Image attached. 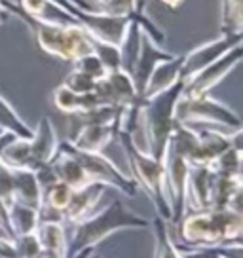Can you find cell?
<instances>
[{"mask_svg": "<svg viewBox=\"0 0 243 258\" xmlns=\"http://www.w3.org/2000/svg\"><path fill=\"white\" fill-rule=\"evenodd\" d=\"M167 228L180 252L241 245L243 215L230 207L190 211L177 224L167 222Z\"/></svg>", "mask_w": 243, "mask_h": 258, "instance_id": "1", "label": "cell"}, {"mask_svg": "<svg viewBox=\"0 0 243 258\" xmlns=\"http://www.w3.org/2000/svg\"><path fill=\"white\" fill-rule=\"evenodd\" d=\"M0 6L8 12V16L17 17L21 23L33 32L38 48L51 57L63 61H78L80 57L93 53L91 36L78 25H51L36 17L25 14L12 0H0Z\"/></svg>", "mask_w": 243, "mask_h": 258, "instance_id": "2", "label": "cell"}, {"mask_svg": "<svg viewBox=\"0 0 243 258\" xmlns=\"http://www.w3.org/2000/svg\"><path fill=\"white\" fill-rule=\"evenodd\" d=\"M71 228L69 234V250L67 256L74 254L76 250L84 247H95L103 243L106 237H110L116 232L124 230H150V220L133 213L130 207H126L120 200H114L105 209L89 215L86 220H82Z\"/></svg>", "mask_w": 243, "mask_h": 258, "instance_id": "3", "label": "cell"}, {"mask_svg": "<svg viewBox=\"0 0 243 258\" xmlns=\"http://www.w3.org/2000/svg\"><path fill=\"white\" fill-rule=\"evenodd\" d=\"M180 95H183V82H178L173 88L165 89L150 99H139L135 133L141 131L143 135L141 148L158 160L163 158L169 143L171 131L175 125V106Z\"/></svg>", "mask_w": 243, "mask_h": 258, "instance_id": "4", "label": "cell"}, {"mask_svg": "<svg viewBox=\"0 0 243 258\" xmlns=\"http://www.w3.org/2000/svg\"><path fill=\"white\" fill-rule=\"evenodd\" d=\"M116 139L120 141L122 148L126 152V158L130 161L131 167V178L135 180V184L141 192L146 194V198L154 205L156 217L163 218L165 222H171V203L165 188V171H163L162 160H158L154 156L146 154L143 148H139L130 133L118 131Z\"/></svg>", "mask_w": 243, "mask_h": 258, "instance_id": "5", "label": "cell"}, {"mask_svg": "<svg viewBox=\"0 0 243 258\" xmlns=\"http://www.w3.org/2000/svg\"><path fill=\"white\" fill-rule=\"evenodd\" d=\"M175 120L190 125H209L224 129L228 133L241 131V120L234 108L220 103L219 99L207 95L185 97L180 95L175 106Z\"/></svg>", "mask_w": 243, "mask_h": 258, "instance_id": "6", "label": "cell"}, {"mask_svg": "<svg viewBox=\"0 0 243 258\" xmlns=\"http://www.w3.org/2000/svg\"><path fill=\"white\" fill-rule=\"evenodd\" d=\"M59 150L78 161L91 182H99L106 188H112L116 192L124 194L126 198L137 196L139 188L135 180L130 175L122 173L120 167L112 160H108L103 152H84V150L74 148L71 141H59Z\"/></svg>", "mask_w": 243, "mask_h": 258, "instance_id": "7", "label": "cell"}, {"mask_svg": "<svg viewBox=\"0 0 243 258\" xmlns=\"http://www.w3.org/2000/svg\"><path fill=\"white\" fill-rule=\"evenodd\" d=\"M57 4L73 17L93 40L106 42L120 48L131 27V16H110L103 10H80L71 2L57 0Z\"/></svg>", "mask_w": 243, "mask_h": 258, "instance_id": "8", "label": "cell"}, {"mask_svg": "<svg viewBox=\"0 0 243 258\" xmlns=\"http://www.w3.org/2000/svg\"><path fill=\"white\" fill-rule=\"evenodd\" d=\"M162 163L163 171H165V188H167L171 213H173L171 224H177V222H180V218L187 215V186L190 163L187 158L178 156L169 148H165Z\"/></svg>", "mask_w": 243, "mask_h": 258, "instance_id": "9", "label": "cell"}, {"mask_svg": "<svg viewBox=\"0 0 243 258\" xmlns=\"http://www.w3.org/2000/svg\"><path fill=\"white\" fill-rule=\"evenodd\" d=\"M243 55L241 46H235L228 53L217 59L215 63H211L209 67H205L203 71L194 74L190 80L183 82V95L185 97H200L207 95L215 86H219L220 82L226 78L228 74L234 71L239 64Z\"/></svg>", "mask_w": 243, "mask_h": 258, "instance_id": "10", "label": "cell"}, {"mask_svg": "<svg viewBox=\"0 0 243 258\" xmlns=\"http://www.w3.org/2000/svg\"><path fill=\"white\" fill-rule=\"evenodd\" d=\"M243 34H235V36H226L220 34L219 38L209 40L194 48L192 51H188L183 55V64H180V82L190 80L194 74L203 71L205 67H209L211 63H215L217 59L228 53L235 46H241Z\"/></svg>", "mask_w": 243, "mask_h": 258, "instance_id": "11", "label": "cell"}, {"mask_svg": "<svg viewBox=\"0 0 243 258\" xmlns=\"http://www.w3.org/2000/svg\"><path fill=\"white\" fill-rule=\"evenodd\" d=\"M93 95L101 106H114V108H128L139 101L131 76L124 69L108 71L97 80Z\"/></svg>", "mask_w": 243, "mask_h": 258, "instance_id": "12", "label": "cell"}, {"mask_svg": "<svg viewBox=\"0 0 243 258\" xmlns=\"http://www.w3.org/2000/svg\"><path fill=\"white\" fill-rule=\"evenodd\" d=\"M29 146V169L36 171L42 165H48L55 158L59 148V137H57L55 125L51 118L44 116L40 118L38 125L34 127L33 137L27 141Z\"/></svg>", "mask_w": 243, "mask_h": 258, "instance_id": "13", "label": "cell"}, {"mask_svg": "<svg viewBox=\"0 0 243 258\" xmlns=\"http://www.w3.org/2000/svg\"><path fill=\"white\" fill-rule=\"evenodd\" d=\"M171 57H173V53H169L165 48L156 46L154 42L150 40L148 36L143 34V38H141V46H139L137 59H135L133 69H131V73H130L139 99H141V95H143L146 82H148V78H150V74H152L156 64L165 61V59H171Z\"/></svg>", "mask_w": 243, "mask_h": 258, "instance_id": "14", "label": "cell"}, {"mask_svg": "<svg viewBox=\"0 0 243 258\" xmlns=\"http://www.w3.org/2000/svg\"><path fill=\"white\" fill-rule=\"evenodd\" d=\"M105 192L106 186L99 184V182H91V184L84 186L80 190H74L71 203H69V207H67L63 217H61V222H65L67 226H74L82 222V220H86L89 215L95 213Z\"/></svg>", "mask_w": 243, "mask_h": 258, "instance_id": "15", "label": "cell"}, {"mask_svg": "<svg viewBox=\"0 0 243 258\" xmlns=\"http://www.w3.org/2000/svg\"><path fill=\"white\" fill-rule=\"evenodd\" d=\"M120 131V118L114 123H84L71 145L84 152H103Z\"/></svg>", "mask_w": 243, "mask_h": 258, "instance_id": "16", "label": "cell"}, {"mask_svg": "<svg viewBox=\"0 0 243 258\" xmlns=\"http://www.w3.org/2000/svg\"><path fill=\"white\" fill-rule=\"evenodd\" d=\"M213 169L209 165H190L187 186V213L211 209Z\"/></svg>", "mask_w": 243, "mask_h": 258, "instance_id": "17", "label": "cell"}, {"mask_svg": "<svg viewBox=\"0 0 243 258\" xmlns=\"http://www.w3.org/2000/svg\"><path fill=\"white\" fill-rule=\"evenodd\" d=\"M36 239L40 243L42 254L53 258H67L69 250V228L61 220H40L36 226Z\"/></svg>", "mask_w": 243, "mask_h": 258, "instance_id": "18", "label": "cell"}, {"mask_svg": "<svg viewBox=\"0 0 243 258\" xmlns=\"http://www.w3.org/2000/svg\"><path fill=\"white\" fill-rule=\"evenodd\" d=\"M241 177H228L213 171L211 182V209L241 211Z\"/></svg>", "mask_w": 243, "mask_h": 258, "instance_id": "19", "label": "cell"}, {"mask_svg": "<svg viewBox=\"0 0 243 258\" xmlns=\"http://www.w3.org/2000/svg\"><path fill=\"white\" fill-rule=\"evenodd\" d=\"M180 64H183V55H173L171 59H165L156 64L150 78L146 82L141 99H150V97L158 95L178 84L180 82Z\"/></svg>", "mask_w": 243, "mask_h": 258, "instance_id": "20", "label": "cell"}, {"mask_svg": "<svg viewBox=\"0 0 243 258\" xmlns=\"http://www.w3.org/2000/svg\"><path fill=\"white\" fill-rule=\"evenodd\" d=\"M12 177H14V202L42 209V186L36 178V173L31 169H14L12 167Z\"/></svg>", "mask_w": 243, "mask_h": 258, "instance_id": "21", "label": "cell"}, {"mask_svg": "<svg viewBox=\"0 0 243 258\" xmlns=\"http://www.w3.org/2000/svg\"><path fill=\"white\" fill-rule=\"evenodd\" d=\"M51 101H53L57 110H61L65 114H74V116H82V114L101 106L97 103L95 95H93V91L91 93H74L69 88H65L63 84L53 89Z\"/></svg>", "mask_w": 243, "mask_h": 258, "instance_id": "22", "label": "cell"}, {"mask_svg": "<svg viewBox=\"0 0 243 258\" xmlns=\"http://www.w3.org/2000/svg\"><path fill=\"white\" fill-rule=\"evenodd\" d=\"M49 165H51V169L55 173L57 180L59 182H65L73 190H80L84 186L91 184V180L88 178L86 171L82 169L80 163L74 160V158H71L69 154L61 152L59 148H57L55 158L49 161Z\"/></svg>", "mask_w": 243, "mask_h": 258, "instance_id": "23", "label": "cell"}, {"mask_svg": "<svg viewBox=\"0 0 243 258\" xmlns=\"http://www.w3.org/2000/svg\"><path fill=\"white\" fill-rule=\"evenodd\" d=\"M8 217L12 234L14 237H19V235H29L36 232V226L40 222V211L12 202L8 205Z\"/></svg>", "mask_w": 243, "mask_h": 258, "instance_id": "24", "label": "cell"}, {"mask_svg": "<svg viewBox=\"0 0 243 258\" xmlns=\"http://www.w3.org/2000/svg\"><path fill=\"white\" fill-rule=\"evenodd\" d=\"M74 190L71 186H67L65 182H53V184L46 186L42 190V209L40 213H55L57 218L61 220L65 209L71 203V198H73Z\"/></svg>", "mask_w": 243, "mask_h": 258, "instance_id": "25", "label": "cell"}, {"mask_svg": "<svg viewBox=\"0 0 243 258\" xmlns=\"http://www.w3.org/2000/svg\"><path fill=\"white\" fill-rule=\"evenodd\" d=\"M0 131L10 133L16 139H31L34 129L16 112V108L10 105L6 97L0 95Z\"/></svg>", "mask_w": 243, "mask_h": 258, "instance_id": "26", "label": "cell"}, {"mask_svg": "<svg viewBox=\"0 0 243 258\" xmlns=\"http://www.w3.org/2000/svg\"><path fill=\"white\" fill-rule=\"evenodd\" d=\"M150 230L154 234V258H183V252L171 239L169 228L163 218L156 217L150 220Z\"/></svg>", "mask_w": 243, "mask_h": 258, "instance_id": "27", "label": "cell"}, {"mask_svg": "<svg viewBox=\"0 0 243 258\" xmlns=\"http://www.w3.org/2000/svg\"><path fill=\"white\" fill-rule=\"evenodd\" d=\"M220 34H243V0L220 2Z\"/></svg>", "mask_w": 243, "mask_h": 258, "instance_id": "28", "label": "cell"}, {"mask_svg": "<svg viewBox=\"0 0 243 258\" xmlns=\"http://www.w3.org/2000/svg\"><path fill=\"white\" fill-rule=\"evenodd\" d=\"M219 175L241 177V145H232L209 165Z\"/></svg>", "mask_w": 243, "mask_h": 258, "instance_id": "29", "label": "cell"}, {"mask_svg": "<svg viewBox=\"0 0 243 258\" xmlns=\"http://www.w3.org/2000/svg\"><path fill=\"white\" fill-rule=\"evenodd\" d=\"M93 42V53L99 57V61L105 64L106 71H116L122 69V51L118 46L106 44V42H97L91 38Z\"/></svg>", "mask_w": 243, "mask_h": 258, "instance_id": "30", "label": "cell"}, {"mask_svg": "<svg viewBox=\"0 0 243 258\" xmlns=\"http://www.w3.org/2000/svg\"><path fill=\"white\" fill-rule=\"evenodd\" d=\"M74 69L84 74H88V76H91L95 82L101 80V78L108 73L105 69V64L99 61V57L95 55V53H88V55L80 57L78 61H74Z\"/></svg>", "mask_w": 243, "mask_h": 258, "instance_id": "31", "label": "cell"}, {"mask_svg": "<svg viewBox=\"0 0 243 258\" xmlns=\"http://www.w3.org/2000/svg\"><path fill=\"white\" fill-rule=\"evenodd\" d=\"M95 84H97V82L93 80L91 76L80 73V71H76V69L71 71L69 76L63 80V86L69 88L71 91H74V93H91V91L95 89Z\"/></svg>", "mask_w": 243, "mask_h": 258, "instance_id": "32", "label": "cell"}, {"mask_svg": "<svg viewBox=\"0 0 243 258\" xmlns=\"http://www.w3.org/2000/svg\"><path fill=\"white\" fill-rule=\"evenodd\" d=\"M0 200L10 205L14 202V177H12V167L0 161Z\"/></svg>", "mask_w": 243, "mask_h": 258, "instance_id": "33", "label": "cell"}, {"mask_svg": "<svg viewBox=\"0 0 243 258\" xmlns=\"http://www.w3.org/2000/svg\"><path fill=\"white\" fill-rule=\"evenodd\" d=\"M137 2L139 0H108L101 10L110 16H130L137 8Z\"/></svg>", "mask_w": 243, "mask_h": 258, "instance_id": "34", "label": "cell"}, {"mask_svg": "<svg viewBox=\"0 0 243 258\" xmlns=\"http://www.w3.org/2000/svg\"><path fill=\"white\" fill-rule=\"evenodd\" d=\"M0 235L14 239L12 234V226H10V217H8V205L0 200Z\"/></svg>", "mask_w": 243, "mask_h": 258, "instance_id": "35", "label": "cell"}, {"mask_svg": "<svg viewBox=\"0 0 243 258\" xmlns=\"http://www.w3.org/2000/svg\"><path fill=\"white\" fill-rule=\"evenodd\" d=\"M93 254H95V247H84L67 258H93Z\"/></svg>", "mask_w": 243, "mask_h": 258, "instance_id": "36", "label": "cell"}, {"mask_svg": "<svg viewBox=\"0 0 243 258\" xmlns=\"http://www.w3.org/2000/svg\"><path fill=\"white\" fill-rule=\"evenodd\" d=\"M65 2H71V4H74L76 8H80V10H99V8H95L93 4H89L88 0H65Z\"/></svg>", "mask_w": 243, "mask_h": 258, "instance_id": "37", "label": "cell"}, {"mask_svg": "<svg viewBox=\"0 0 243 258\" xmlns=\"http://www.w3.org/2000/svg\"><path fill=\"white\" fill-rule=\"evenodd\" d=\"M12 141H16V137H14V135H10V133H2V135H0V156H2L4 148H6Z\"/></svg>", "mask_w": 243, "mask_h": 258, "instance_id": "38", "label": "cell"}, {"mask_svg": "<svg viewBox=\"0 0 243 258\" xmlns=\"http://www.w3.org/2000/svg\"><path fill=\"white\" fill-rule=\"evenodd\" d=\"M163 6H167V8H178L185 0H160Z\"/></svg>", "mask_w": 243, "mask_h": 258, "instance_id": "39", "label": "cell"}, {"mask_svg": "<svg viewBox=\"0 0 243 258\" xmlns=\"http://www.w3.org/2000/svg\"><path fill=\"white\" fill-rule=\"evenodd\" d=\"M8 12H6V10L2 8V6H0V25H4L6 23V21H8Z\"/></svg>", "mask_w": 243, "mask_h": 258, "instance_id": "40", "label": "cell"}, {"mask_svg": "<svg viewBox=\"0 0 243 258\" xmlns=\"http://www.w3.org/2000/svg\"><path fill=\"white\" fill-rule=\"evenodd\" d=\"M222 254H224V252H219V254H215L213 258H219V256H222ZM224 256H228V254H224ZM232 258H235V256H232Z\"/></svg>", "mask_w": 243, "mask_h": 258, "instance_id": "41", "label": "cell"}, {"mask_svg": "<svg viewBox=\"0 0 243 258\" xmlns=\"http://www.w3.org/2000/svg\"><path fill=\"white\" fill-rule=\"evenodd\" d=\"M219 258H232V256H224V254H222V256H219Z\"/></svg>", "mask_w": 243, "mask_h": 258, "instance_id": "42", "label": "cell"}, {"mask_svg": "<svg viewBox=\"0 0 243 258\" xmlns=\"http://www.w3.org/2000/svg\"><path fill=\"white\" fill-rule=\"evenodd\" d=\"M93 258H101V256H99V254H93Z\"/></svg>", "mask_w": 243, "mask_h": 258, "instance_id": "43", "label": "cell"}, {"mask_svg": "<svg viewBox=\"0 0 243 258\" xmlns=\"http://www.w3.org/2000/svg\"><path fill=\"white\" fill-rule=\"evenodd\" d=\"M0 135H2V131H0Z\"/></svg>", "mask_w": 243, "mask_h": 258, "instance_id": "44", "label": "cell"}]
</instances>
